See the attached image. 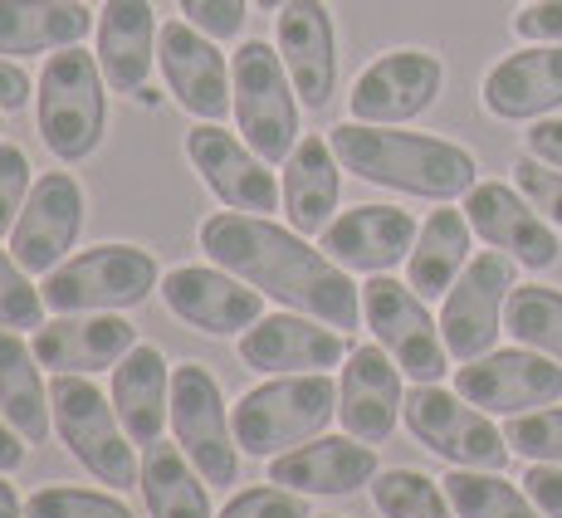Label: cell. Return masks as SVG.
Wrapping results in <instances>:
<instances>
[{
    "label": "cell",
    "instance_id": "obj_1",
    "mask_svg": "<svg viewBox=\"0 0 562 518\" xmlns=\"http://www.w3.org/2000/svg\"><path fill=\"white\" fill-rule=\"evenodd\" d=\"M201 250L211 264L231 269L279 308L308 313L338 333L362 328V284L342 264L323 255V245H308L294 225H279L274 215H245V211H215L196 230Z\"/></svg>",
    "mask_w": 562,
    "mask_h": 518
},
{
    "label": "cell",
    "instance_id": "obj_2",
    "mask_svg": "<svg viewBox=\"0 0 562 518\" xmlns=\"http://www.w3.org/2000/svg\"><path fill=\"white\" fill-rule=\"evenodd\" d=\"M342 171L367 187H386L420 201H460L480 181V161L470 147L436 133H396L376 123H338L328 133Z\"/></svg>",
    "mask_w": 562,
    "mask_h": 518
},
{
    "label": "cell",
    "instance_id": "obj_3",
    "mask_svg": "<svg viewBox=\"0 0 562 518\" xmlns=\"http://www.w3.org/2000/svg\"><path fill=\"white\" fill-rule=\"evenodd\" d=\"M235 446L240 455L274 460L284 450L323 436L338 420V382L328 372H294V376H265L259 386L235 396Z\"/></svg>",
    "mask_w": 562,
    "mask_h": 518
},
{
    "label": "cell",
    "instance_id": "obj_4",
    "mask_svg": "<svg viewBox=\"0 0 562 518\" xmlns=\"http://www.w3.org/2000/svg\"><path fill=\"white\" fill-rule=\"evenodd\" d=\"M35 123L40 143L64 167L99 153L108 137V79L99 69V54H89L83 45L49 54L35 79Z\"/></svg>",
    "mask_w": 562,
    "mask_h": 518
},
{
    "label": "cell",
    "instance_id": "obj_5",
    "mask_svg": "<svg viewBox=\"0 0 562 518\" xmlns=\"http://www.w3.org/2000/svg\"><path fill=\"white\" fill-rule=\"evenodd\" d=\"M231 93H235V103H231L235 133L269 167H284V157L304 137V103H299L294 79H289L279 49L265 45V40H245L231 54Z\"/></svg>",
    "mask_w": 562,
    "mask_h": 518
},
{
    "label": "cell",
    "instance_id": "obj_6",
    "mask_svg": "<svg viewBox=\"0 0 562 518\" xmlns=\"http://www.w3.org/2000/svg\"><path fill=\"white\" fill-rule=\"evenodd\" d=\"M54 402V436L59 446L79 460L103 489H137L143 455H137L133 436L113 412V396L103 392L93 376H54L49 382Z\"/></svg>",
    "mask_w": 562,
    "mask_h": 518
},
{
    "label": "cell",
    "instance_id": "obj_7",
    "mask_svg": "<svg viewBox=\"0 0 562 518\" xmlns=\"http://www.w3.org/2000/svg\"><path fill=\"white\" fill-rule=\"evenodd\" d=\"M161 274L167 269L157 264L153 250L108 240L54 264L40 289H45V304L54 313H123L147 304L161 289Z\"/></svg>",
    "mask_w": 562,
    "mask_h": 518
},
{
    "label": "cell",
    "instance_id": "obj_8",
    "mask_svg": "<svg viewBox=\"0 0 562 518\" xmlns=\"http://www.w3.org/2000/svg\"><path fill=\"white\" fill-rule=\"evenodd\" d=\"M402 420L416 446H426L430 455H440L456 470H504L514 455L509 440H504V426H494L490 412L464 402L456 386L411 382Z\"/></svg>",
    "mask_w": 562,
    "mask_h": 518
},
{
    "label": "cell",
    "instance_id": "obj_9",
    "mask_svg": "<svg viewBox=\"0 0 562 518\" xmlns=\"http://www.w3.org/2000/svg\"><path fill=\"white\" fill-rule=\"evenodd\" d=\"M362 328L372 342L392 352V362L406 372V382H446L450 348L440 338V318H430L426 299L392 274H367L362 284Z\"/></svg>",
    "mask_w": 562,
    "mask_h": 518
},
{
    "label": "cell",
    "instance_id": "obj_10",
    "mask_svg": "<svg viewBox=\"0 0 562 518\" xmlns=\"http://www.w3.org/2000/svg\"><path fill=\"white\" fill-rule=\"evenodd\" d=\"M171 440L187 450V460L205 474V484L240 480V446H235V420L225 406V392L205 362L171 367Z\"/></svg>",
    "mask_w": 562,
    "mask_h": 518
},
{
    "label": "cell",
    "instance_id": "obj_11",
    "mask_svg": "<svg viewBox=\"0 0 562 518\" xmlns=\"http://www.w3.org/2000/svg\"><path fill=\"white\" fill-rule=\"evenodd\" d=\"M514 284H518V259H509L504 250H480L464 264V274L440 299V338H446L450 358L474 362L499 348L504 308H509Z\"/></svg>",
    "mask_w": 562,
    "mask_h": 518
},
{
    "label": "cell",
    "instance_id": "obj_12",
    "mask_svg": "<svg viewBox=\"0 0 562 518\" xmlns=\"http://www.w3.org/2000/svg\"><path fill=\"white\" fill-rule=\"evenodd\" d=\"M446 89V64L430 49H386L352 79L348 113L352 123L396 127L411 117L430 113Z\"/></svg>",
    "mask_w": 562,
    "mask_h": 518
},
{
    "label": "cell",
    "instance_id": "obj_13",
    "mask_svg": "<svg viewBox=\"0 0 562 518\" xmlns=\"http://www.w3.org/2000/svg\"><path fill=\"white\" fill-rule=\"evenodd\" d=\"M456 392L490 416H528L562 402V362L533 348H494L456 367Z\"/></svg>",
    "mask_w": 562,
    "mask_h": 518
},
{
    "label": "cell",
    "instance_id": "obj_14",
    "mask_svg": "<svg viewBox=\"0 0 562 518\" xmlns=\"http://www.w3.org/2000/svg\"><path fill=\"white\" fill-rule=\"evenodd\" d=\"M83 221H89V191H83V181L74 171H40L5 245L30 274L45 279L54 264H64L74 255Z\"/></svg>",
    "mask_w": 562,
    "mask_h": 518
},
{
    "label": "cell",
    "instance_id": "obj_15",
    "mask_svg": "<svg viewBox=\"0 0 562 518\" xmlns=\"http://www.w3.org/2000/svg\"><path fill=\"white\" fill-rule=\"evenodd\" d=\"M187 161L196 167L205 191H211L225 211H245V215L284 211L279 177L240 133H225V127H215V123H196L187 133Z\"/></svg>",
    "mask_w": 562,
    "mask_h": 518
},
{
    "label": "cell",
    "instance_id": "obj_16",
    "mask_svg": "<svg viewBox=\"0 0 562 518\" xmlns=\"http://www.w3.org/2000/svg\"><path fill=\"white\" fill-rule=\"evenodd\" d=\"M161 304L205 338H240L265 318V294L221 264H177L161 274Z\"/></svg>",
    "mask_w": 562,
    "mask_h": 518
},
{
    "label": "cell",
    "instance_id": "obj_17",
    "mask_svg": "<svg viewBox=\"0 0 562 518\" xmlns=\"http://www.w3.org/2000/svg\"><path fill=\"white\" fill-rule=\"evenodd\" d=\"M157 69L167 79V93L177 108H187L201 123H221L231 113V59L221 40H211L191 20H167L157 40Z\"/></svg>",
    "mask_w": 562,
    "mask_h": 518
},
{
    "label": "cell",
    "instance_id": "obj_18",
    "mask_svg": "<svg viewBox=\"0 0 562 518\" xmlns=\"http://www.w3.org/2000/svg\"><path fill=\"white\" fill-rule=\"evenodd\" d=\"M240 362L259 376H294V372H333L348 362V333L328 328V323L308 318V313L279 308L265 313L255 328L235 338Z\"/></svg>",
    "mask_w": 562,
    "mask_h": 518
},
{
    "label": "cell",
    "instance_id": "obj_19",
    "mask_svg": "<svg viewBox=\"0 0 562 518\" xmlns=\"http://www.w3.org/2000/svg\"><path fill=\"white\" fill-rule=\"evenodd\" d=\"M460 211L470 215L474 235L490 250H504L524 269H553L562 259L558 225L528 206V196L518 187H509V181H474Z\"/></svg>",
    "mask_w": 562,
    "mask_h": 518
},
{
    "label": "cell",
    "instance_id": "obj_20",
    "mask_svg": "<svg viewBox=\"0 0 562 518\" xmlns=\"http://www.w3.org/2000/svg\"><path fill=\"white\" fill-rule=\"evenodd\" d=\"M406 406V372L392 362L382 342H358L348 362L338 367V420L348 436L382 446L402 426Z\"/></svg>",
    "mask_w": 562,
    "mask_h": 518
},
{
    "label": "cell",
    "instance_id": "obj_21",
    "mask_svg": "<svg viewBox=\"0 0 562 518\" xmlns=\"http://www.w3.org/2000/svg\"><path fill=\"white\" fill-rule=\"evenodd\" d=\"M376 474H382L376 446L348 436V430L342 436H313L269 460V480L304 494V499H348L358 489H372Z\"/></svg>",
    "mask_w": 562,
    "mask_h": 518
},
{
    "label": "cell",
    "instance_id": "obj_22",
    "mask_svg": "<svg viewBox=\"0 0 562 518\" xmlns=\"http://www.w3.org/2000/svg\"><path fill=\"white\" fill-rule=\"evenodd\" d=\"M274 49L308 113H323L338 93V25L323 0H289L279 10Z\"/></svg>",
    "mask_w": 562,
    "mask_h": 518
},
{
    "label": "cell",
    "instance_id": "obj_23",
    "mask_svg": "<svg viewBox=\"0 0 562 518\" xmlns=\"http://www.w3.org/2000/svg\"><path fill=\"white\" fill-rule=\"evenodd\" d=\"M30 342L54 376H99L137 348V328L123 313H54Z\"/></svg>",
    "mask_w": 562,
    "mask_h": 518
},
{
    "label": "cell",
    "instance_id": "obj_24",
    "mask_svg": "<svg viewBox=\"0 0 562 518\" xmlns=\"http://www.w3.org/2000/svg\"><path fill=\"white\" fill-rule=\"evenodd\" d=\"M416 235H420L416 215L402 206H352L333 215L328 230L318 235V245L348 274H392L396 264H406Z\"/></svg>",
    "mask_w": 562,
    "mask_h": 518
},
{
    "label": "cell",
    "instance_id": "obj_25",
    "mask_svg": "<svg viewBox=\"0 0 562 518\" xmlns=\"http://www.w3.org/2000/svg\"><path fill=\"white\" fill-rule=\"evenodd\" d=\"M484 113L499 123H538L562 108V45L514 49L484 74Z\"/></svg>",
    "mask_w": 562,
    "mask_h": 518
},
{
    "label": "cell",
    "instance_id": "obj_26",
    "mask_svg": "<svg viewBox=\"0 0 562 518\" xmlns=\"http://www.w3.org/2000/svg\"><path fill=\"white\" fill-rule=\"evenodd\" d=\"M157 10L153 0H108L93 25V54L113 93H137L147 89V74L157 64Z\"/></svg>",
    "mask_w": 562,
    "mask_h": 518
},
{
    "label": "cell",
    "instance_id": "obj_27",
    "mask_svg": "<svg viewBox=\"0 0 562 518\" xmlns=\"http://www.w3.org/2000/svg\"><path fill=\"white\" fill-rule=\"evenodd\" d=\"M108 396H113V412L123 420V430L133 436V446H153L167 436L171 420V362L167 352L153 342H137L123 362L108 376Z\"/></svg>",
    "mask_w": 562,
    "mask_h": 518
},
{
    "label": "cell",
    "instance_id": "obj_28",
    "mask_svg": "<svg viewBox=\"0 0 562 518\" xmlns=\"http://www.w3.org/2000/svg\"><path fill=\"white\" fill-rule=\"evenodd\" d=\"M284 215L299 235H323L328 221L338 215L342 201V161L333 153V143L323 133H304L299 147L284 157Z\"/></svg>",
    "mask_w": 562,
    "mask_h": 518
},
{
    "label": "cell",
    "instance_id": "obj_29",
    "mask_svg": "<svg viewBox=\"0 0 562 518\" xmlns=\"http://www.w3.org/2000/svg\"><path fill=\"white\" fill-rule=\"evenodd\" d=\"M93 25L99 15L83 0H0V54H59L83 45Z\"/></svg>",
    "mask_w": 562,
    "mask_h": 518
},
{
    "label": "cell",
    "instance_id": "obj_30",
    "mask_svg": "<svg viewBox=\"0 0 562 518\" xmlns=\"http://www.w3.org/2000/svg\"><path fill=\"white\" fill-rule=\"evenodd\" d=\"M0 416L25 436V446H45L54 436V402L45 382V362L35 358V342L15 328H0Z\"/></svg>",
    "mask_w": 562,
    "mask_h": 518
},
{
    "label": "cell",
    "instance_id": "obj_31",
    "mask_svg": "<svg viewBox=\"0 0 562 518\" xmlns=\"http://www.w3.org/2000/svg\"><path fill=\"white\" fill-rule=\"evenodd\" d=\"M470 259H474L470 215L456 211L450 201H440V211H430L426 221H420V235L406 255V284L416 289L420 299H446Z\"/></svg>",
    "mask_w": 562,
    "mask_h": 518
},
{
    "label": "cell",
    "instance_id": "obj_32",
    "mask_svg": "<svg viewBox=\"0 0 562 518\" xmlns=\"http://www.w3.org/2000/svg\"><path fill=\"white\" fill-rule=\"evenodd\" d=\"M137 489H143L147 518H215L211 509V484L205 474L187 460V450L177 440H153L143 446V474H137Z\"/></svg>",
    "mask_w": 562,
    "mask_h": 518
},
{
    "label": "cell",
    "instance_id": "obj_33",
    "mask_svg": "<svg viewBox=\"0 0 562 518\" xmlns=\"http://www.w3.org/2000/svg\"><path fill=\"white\" fill-rule=\"evenodd\" d=\"M450 509L456 518H543L524 484H509L504 470H456L450 465L446 480Z\"/></svg>",
    "mask_w": 562,
    "mask_h": 518
},
{
    "label": "cell",
    "instance_id": "obj_34",
    "mask_svg": "<svg viewBox=\"0 0 562 518\" xmlns=\"http://www.w3.org/2000/svg\"><path fill=\"white\" fill-rule=\"evenodd\" d=\"M504 333L518 348H533L543 358L562 362V289L514 284L509 308H504Z\"/></svg>",
    "mask_w": 562,
    "mask_h": 518
},
{
    "label": "cell",
    "instance_id": "obj_35",
    "mask_svg": "<svg viewBox=\"0 0 562 518\" xmlns=\"http://www.w3.org/2000/svg\"><path fill=\"white\" fill-rule=\"evenodd\" d=\"M372 504H376L382 518H456L446 484L430 480V474H420V470H406V465L376 474Z\"/></svg>",
    "mask_w": 562,
    "mask_h": 518
},
{
    "label": "cell",
    "instance_id": "obj_36",
    "mask_svg": "<svg viewBox=\"0 0 562 518\" xmlns=\"http://www.w3.org/2000/svg\"><path fill=\"white\" fill-rule=\"evenodd\" d=\"M25 518H137L117 489H83V484H45L25 499Z\"/></svg>",
    "mask_w": 562,
    "mask_h": 518
},
{
    "label": "cell",
    "instance_id": "obj_37",
    "mask_svg": "<svg viewBox=\"0 0 562 518\" xmlns=\"http://www.w3.org/2000/svg\"><path fill=\"white\" fill-rule=\"evenodd\" d=\"M45 289L35 284L25 264L10 255V245H0V328L15 333H40L45 328Z\"/></svg>",
    "mask_w": 562,
    "mask_h": 518
},
{
    "label": "cell",
    "instance_id": "obj_38",
    "mask_svg": "<svg viewBox=\"0 0 562 518\" xmlns=\"http://www.w3.org/2000/svg\"><path fill=\"white\" fill-rule=\"evenodd\" d=\"M504 440H509V450L524 455L528 465H562V406L509 416L504 420Z\"/></svg>",
    "mask_w": 562,
    "mask_h": 518
},
{
    "label": "cell",
    "instance_id": "obj_39",
    "mask_svg": "<svg viewBox=\"0 0 562 518\" xmlns=\"http://www.w3.org/2000/svg\"><path fill=\"white\" fill-rule=\"evenodd\" d=\"M215 518H313V514L304 494L269 480V484H250V489H235Z\"/></svg>",
    "mask_w": 562,
    "mask_h": 518
},
{
    "label": "cell",
    "instance_id": "obj_40",
    "mask_svg": "<svg viewBox=\"0 0 562 518\" xmlns=\"http://www.w3.org/2000/svg\"><path fill=\"white\" fill-rule=\"evenodd\" d=\"M30 171H35V167H30L25 147L0 143V245L10 240V230H15L20 211H25L30 187H35V177H30Z\"/></svg>",
    "mask_w": 562,
    "mask_h": 518
},
{
    "label": "cell",
    "instance_id": "obj_41",
    "mask_svg": "<svg viewBox=\"0 0 562 518\" xmlns=\"http://www.w3.org/2000/svg\"><path fill=\"white\" fill-rule=\"evenodd\" d=\"M514 187L528 196V206H533L538 215H548V221L562 230V171L558 167H548V161L524 153L514 161Z\"/></svg>",
    "mask_w": 562,
    "mask_h": 518
},
{
    "label": "cell",
    "instance_id": "obj_42",
    "mask_svg": "<svg viewBox=\"0 0 562 518\" xmlns=\"http://www.w3.org/2000/svg\"><path fill=\"white\" fill-rule=\"evenodd\" d=\"M181 20H191L196 30H205L211 40H235L245 30V5L250 0H177Z\"/></svg>",
    "mask_w": 562,
    "mask_h": 518
},
{
    "label": "cell",
    "instance_id": "obj_43",
    "mask_svg": "<svg viewBox=\"0 0 562 518\" xmlns=\"http://www.w3.org/2000/svg\"><path fill=\"white\" fill-rule=\"evenodd\" d=\"M514 35L528 45H562V0H528L514 15Z\"/></svg>",
    "mask_w": 562,
    "mask_h": 518
},
{
    "label": "cell",
    "instance_id": "obj_44",
    "mask_svg": "<svg viewBox=\"0 0 562 518\" xmlns=\"http://www.w3.org/2000/svg\"><path fill=\"white\" fill-rule=\"evenodd\" d=\"M524 489L543 509V518H562V465H528Z\"/></svg>",
    "mask_w": 562,
    "mask_h": 518
},
{
    "label": "cell",
    "instance_id": "obj_45",
    "mask_svg": "<svg viewBox=\"0 0 562 518\" xmlns=\"http://www.w3.org/2000/svg\"><path fill=\"white\" fill-rule=\"evenodd\" d=\"M524 153L562 171V117H558V113H548V117H538V123H528Z\"/></svg>",
    "mask_w": 562,
    "mask_h": 518
},
{
    "label": "cell",
    "instance_id": "obj_46",
    "mask_svg": "<svg viewBox=\"0 0 562 518\" xmlns=\"http://www.w3.org/2000/svg\"><path fill=\"white\" fill-rule=\"evenodd\" d=\"M30 74L20 69L15 59H5L0 54V113H20V108H30Z\"/></svg>",
    "mask_w": 562,
    "mask_h": 518
},
{
    "label": "cell",
    "instance_id": "obj_47",
    "mask_svg": "<svg viewBox=\"0 0 562 518\" xmlns=\"http://www.w3.org/2000/svg\"><path fill=\"white\" fill-rule=\"evenodd\" d=\"M30 460V446H25V436H20L15 426H10L5 416H0V470L5 474H15L20 465Z\"/></svg>",
    "mask_w": 562,
    "mask_h": 518
},
{
    "label": "cell",
    "instance_id": "obj_48",
    "mask_svg": "<svg viewBox=\"0 0 562 518\" xmlns=\"http://www.w3.org/2000/svg\"><path fill=\"white\" fill-rule=\"evenodd\" d=\"M0 518H25V499H20L15 484L5 480V470H0Z\"/></svg>",
    "mask_w": 562,
    "mask_h": 518
},
{
    "label": "cell",
    "instance_id": "obj_49",
    "mask_svg": "<svg viewBox=\"0 0 562 518\" xmlns=\"http://www.w3.org/2000/svg\"><path fill=\"white\" fill-rule=\"evenodd\" d=\"M255 5H259V10H284L289 0H255Z\"/></svg>",
    "mask_w": 562,
    "mask_h": 518
},
{
    "label": "cell",
    "instance_id": "obj_50",
    "mask_svg": "<svg viewBox=\"0 0 562 518\" xmlns=\"http://www.w3.org/2000/svg\"><path fill=\"white\" fill-rule=\"evenodd\" d=\"M318 518H338V514H318Z\"/></svg>",
    "mask_w": 562,
    "mask_h": 518
},
{
    "label": "cell",
    "instance_id": "obj_51",
    "mask_svg": "<svg viewBox=\"0 0 562 518\" xmlns=\"http://www.w3.org/2000/svg\"><path fill=\"white\" fill-rule=\"evenodd\" d=\"M0 133H5V127H0Z\"/></svg>",
    "mask_w": 562,
    "mask_h": 518
},
{
    "label": "cell",
    "instance_id": "obj_52",
    "mask_svg": "<svg viewBox=\"0 0 562 518\" xmlns=\"http://www.w3.org/2000/svg\"><path fill=\"white\" fill-rule=\"evenodd\" d=\"M524 5H528V0H524Z\"/></svg>",
    "mask_w": 562,
    "mask_h": 518
}]
</instances>
